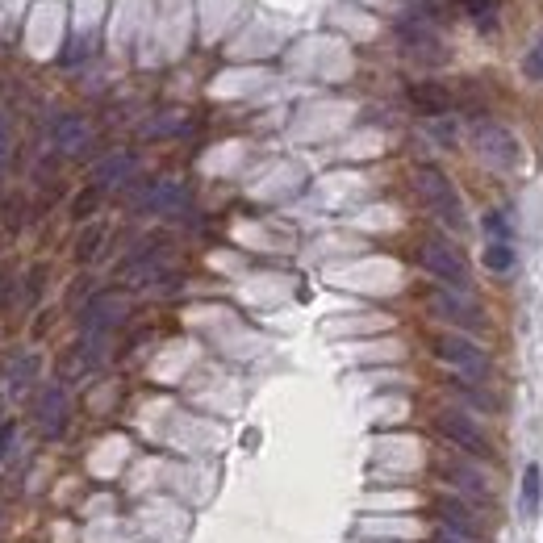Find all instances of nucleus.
<instances>
[{"label":"nucleus","mask_w":543,"mask_h":543,"mask_svg":"<svg viewBox=\"0 0 543 543\" xmlns=\"http://www.w3.org/2000/svg\"><path fill=\"white\" fill-rule=\"evenodd\" d=\"M414 188H418L422 205H427L447 230H464V226H468V214H464V201H460V193H456V184L447 180L439 168L422 163V168L414 172Z\"/></svg>","instance_id":"obj_1"},{"label":"nucleus","mask_w":543,"mask_h":543,"mask_svg":"<svg viewBox=\"0 0 543 543\" xmlns=\"http://www.w3.org/2000/svg\"><path fill=\"white\" fill-rule=\"evenodd\" d=\"M468 138L477 155L489 163V168L498 172H514L518 163H523V147H518V138L502 126V122H489V117H477V122L468 126Z\"/></svg>","instance_id":"obj_2"},{"label":"nucleus","mask_w":543,"mask_h":543,"mask_svg":"<svg viewBox=\"0 0 543 543\" xmlns=\"http://www.w3.org/2000/svg\"><path fill=\"white\" fill-rule=\"evenodd\" d=\"M418 264L427 268L435 280H443L447 289H456V293H468V259L460 255V247H452L447 239H422L418 247Z\"/></svg>","instance_id":"obj_3"},{"label":"nucleus","mask_w":543,"mask_h":543,"mask_svg":"<svg viewBox=\"0 0 543 543\" xmlns=\"http://www.w3.org/2000/svg\"><path fill=\"white\" fill-rule=\"evenodd\" d=\"M435 427H439V435H443L447 443H456L460 452H468L472 460H489V456H493V443L485 439V431H481L468 414H460V410H439V414H435Z\"/></svg>","instance_id":"obj_4"},{"label":"nucleus","mask_w":543,"mask_h":543,"mask_svg":"<svg viewBox=\"0 0 543 543\" xmlns=\"http://www.w3.org/2000/svg\"><path fill=\"white\" fill-rule=\"evenodd\" d=\"M435 356H439L443 364H452L456 372L472 376V381L489 376V356H485V351L472 343V339H464V335H439V339H435Z\"/></svg>","instance_id":"obj_5"},{"label":"nucleus","mask_w":543,"mask_h":543,"mask_svg":"<svg viewBox=\"0 0 543 543\" xmlns=\"http://www.w3.org/2000/svg\"><path fill=\"white\" fill-rule=\"evenodd\" d=\"M431 310L443 318V322H452L460 330H485V314H481V305L472 301L468 293H456V289H435L431 293Z\"/></svg>","instance_id":"obj_6"},{"label":"nucleus","mask_w":543,"mask_h":543,"mask_svg":"<svg viewBox=\"0 0 543 543\" xmlns=\"http://www.w3.org/2000/svg\"><path fill=\"white\" fill-rule=\"evenodd\" d=\"M439 472H443L447 485H456L464 493V498L481 502V506H493V481L485 477L477 464H468V460H439Z\"/></svg>","instance_id":"obj_7"},{"label":"nucleus","mask_w":543,"mask_h":543,"mask_svg":"<svg viewBox=\"0 0 543 543\" xmlns=\"http://www.w3.org/2000/svg\"><path fill=\"white\" fill-rule=\"evenodd\" d=\"M122 318H126V301L113 297V293H101V297H92L84 305L80 326H84V335H105V330H113Z\"/></svg>","instance_id":"obj_8"},{"label":"nucleus","mask_w":543,"mask_h":543,"mask_svg":"<svg viewBox=\"0 0 543 543\" xmlns=\"http://www.w3.org/2000/svg\"><path fill=\"white\" fill-rule=\"evenodd\" d=\"M439 523L447 527V535H460L468 543H481L485 539V527H477L481 518L472 514L460 498H439Z\"/></svg>","instance_id":"obj_9"},{"label":"nucleus","mask_w":543,"mask_h":543,"mask_svg":"<svg viewBox=\"0 0 543 543\" xmlns=\"http://www.w3.org/2000/svg\"><path fill=\"white\" fill-rule=\"evenodd\" d=\"M38 418H42V435H63V427H67V393L59 389V385H51L42 393V401H38Z\"/></svg>","instance_id":"obj_10"},{"label":"nucleus","mask_w":543,"mask_h":543,"mask_svg":"<svg viewBox=\"0 0 543 543\" xmlns=\"http://www.w3.org/2000/svg\"><path fill=\"white\" fill-rule=\"evenodd\" d=\"M410 105L418 113H427V117H439V113L452 109V92L439 88V84H414L410 88Z\"/></svg>","instance_id":"obj_11"},{"label":"nucleus","mask_w":543,"mask_h":543,"mask_svg":"<svg viewBox=\"0 0 543 543\" xmlns=\"http://www.w3.org/2000/svg\"><path fill=\"white\" fill-rule=\"evenodd\" d=\"M84 143H88V122H84V117H76V113L59 117V122H55V147L63 155H76Z\"/></svg>","instance_id":"obj_12"},{"label":"nucleus","mask_w":543,"mask_h":543,"mask_svg":"<svg viewBox=\"0 0 543 543\" xmlns=\"http://www.w3.org/2000/svg\"><path fill=\"white\" fill-rule=\"evenodd\" d=\"M143 205L147 209H155V214H172V209H180L184 205V188L176 184V180H159L151 193L143 197Z\"/></svg>","instance_id":"obj_13"},{"label":"nucleus","mask_w":543,"mask_h":543,"mask_svg":"<svg viewBox=\"0 0 543 543\" xmlns=\"http://www.w3.org/2000/svg\"><path fill=\"white\" fill-rule=\"evenodd\" d=\"M539 498H543V472H539V464H527V472H523V493H518V510L535 514V510H539Z\"/></svg>","instance_id":"obj_14"},{"label":"nucleus","mask_w":543,"mask_h":543,"mask_svg":"<svg viewBox=\"0 0 543 543\" xmlns=\"http://www.w3.org/2000/svg\"><path fill=\"white\" fill-rule=\"evenodd\" d=\"M134 172V155H113L97 168V188H109V184H122L126 176Z\"/></svg>","instance_id":"obj_15"},{"label":"nucleus","mask_w":543,"mask_h":543,"mask_svg":"<svg viewBox=\"0 0 543 543\" xmlns=\"http://www.w3.org/2000/svg\"><path fill=\"white\" fill-rule=\"evenodd\" d=\"M485 264H489L493 272H506V268L514 264V251H510V243H489V247H485Z\"/></svg>","instance_id":"obj_16"},{"label":"nucleus","mask_w":543,"mask_h":543,"mask_svg":"<svg viewBox=\"0 0 543 543\" xmlns=\"http://www.w3.org/2000/svg\"><path fill=\"white\" fill-rule=\"evenodd\" d=\"M468 9L472 21H481V26H493V9H498V0H460Z\"/></svg>","instance_id":"obj_17"},{"label":"nucleus","mask_w":543,"mask_h":543,"mask_svg":"<svg viewBox=\"0 0 543 543\" xmlns=\"http://www.w3.org/2000/svg\"><path fill=\"white\" fill-rule=\"evenodd\" d=\"M34 356H21L17 360V368H9V385H13V393H21V389H26V381H30V376H34Z\"/></svg>","instance_id":"obj_18"},{"label":"nucleus","mask_w":543,"mask_h":543,"mask_svg":"<svg viewBox=\"0 0 543 543\" xmlns=\"http://www.w3.org/2000/svg\"><path fill=\"white\" fill-rule=\"evenodd\" d=\"M523 72L531 76V80H543V34H539V42L527 51V59H523Z\"/></svg>","instance_id":"obj_19"},{"label":"nucleus","mask_w":543,"mask_h":543,"mask_svg":"<svg viewBox=\"0 0 543 543\" xmlns=\"http://www.w3.org/2000/svg\"><path fill=\"white\" fill-rule=\"evenodd\" d=\"M97 243H101V226H92V230L84 234V239H80L76 255H80V259H92V255H97Z\"/></svg>","instance_id":"obj_20"},{"label":"nucleus","mask_w":543,"mask_h":543,"mask_svg":"<svg viewBox=\"0 0 543 543\" xmlns=\"http://www.w3.org/2000/svg\"><path fill=\"white\" fill-rule=\"evenodd\" d=\"M485 230L498 234V243H506V234H510V226H506V218H502V214H489V218H485Z\"/></svg>","instance_id":"obj_21"},{"label":"nucleus","mask_w":543,"mask_h":543,"mask_svg":"<svg viewBox=\"0 0 543 543\" xmlns=\"http://www.w3.org/2000/svg\"><path fill=\"white\" fill-rule=\"evenodd\" d=\"M9 159V126H5V113H0V163Z\"/></svg>","instance_id":"obj_22"},{"label":"nucleus","mask_w":543,"mask_h":543,"mask_svg":"<svg viewBox=\"0 0 543 543\" xmlns=\"http://www.w3.org/2000/svg\"><path fill=\"white\" fill-rule=\"evenodd\" d=\"M17 431L13 427H5V431H0V460H5V452H9V439H13Z\"/></svg>","instance_id":"obj_23"},{"label":"nucleus","mask_w":543,"mask_h":543,"mask_svg":"<svg viewBox=\"0 0 543 543\" xmlns=\"http://www.w3.org/2000/svg\"><path fill=\"white\" fill-rule=\"evenodd\" d=\"M439 543H460V539H452V535H439Z\"/></svg>","instance_id":"obj_24"}]
</instances>
